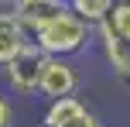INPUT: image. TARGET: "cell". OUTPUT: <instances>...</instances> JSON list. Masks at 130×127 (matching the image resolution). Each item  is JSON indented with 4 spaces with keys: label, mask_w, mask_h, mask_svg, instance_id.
I'll use <instances>...</instances> for the list:
<instances>
[{
    "label": "cell",
    "mask_w": 130,
    "mask_h": 127,
    "mask_svg": "<svg viewBox=\"0 0 130 127\" xmlns=\"http://www.w3.org/2000/svg\"><path fill=\"white\" fill-rule=\"evenodd\" d=\"M89 34H92V24L69 7L58 17H52L41 27H34L31 38H34V45H38L41 52H48V55H75V52L86 48Z\"/></svg>",
    "instance_id": "obj_1"
},
{
    "label": "cell",
    "mask_w": 130,
    "mask_h": 127,
    "mask_svg": "<svg viewBox=\"0 0 130 127\" xmlns=\"http://www.w3.org/2000/svg\"><path fill=\"white\" fill-rule=\"evenodd\" d=\"M45 59H48V52H41L34 41H27V45L4 65V76H7V82H10L14 93H38Z\"/></svg>",
    "instance_id": "obj_2"
},
{
    "label": "cell",
    "mask_w": 130,
    "mask_h": 127,
    "mask_svg": "<svg viewBox=\"0 0 130 127\" xmlns=\"http://www.w3.org/2000/svg\"><path fill=\"white\" fill-rule=\"evenodd\" d=\"M75 89H79V76H75V69L65 62V55H48L45 69H41L38 93L48 96V100H58V96H72Z\"/></svg>",
    "instance_id": "obj_3"
},
{
    "label": "cell",
    "mask_w": 130,
    "mask_h": 127,
    "mask_svg": "<svg viewBox=\"0 0 130 127\" xmlns=\"http://www.w3.org/2000/svg\"><path fill=\"white\" fill-rule=\"evenodd\" d=\"M45 127H103V124H99L96 117L89 114V107L72 93V96H58V100L48 103Z\"/></svg>",
    "instance_id": "obj_4"
},
{
    "label": "cell",
    "mask_w": 130,
    "mask_h": 127,
    "mask_svg": "<svg viewBox=\"0 0 130 127\" xmlns=\"http://www.w3.org/2000/svg\"><path fill=\"white\" fill-rule=\"evenodd\" d=\"M27 41H31V27H27L24 21L10 10V7L0 10V69L17 55Z\"/></svg>",
    "instance_id": "obj_5"
},
{
    "label": "cell",
    "mask_w": 130,
    "mask_h": 127,
    "mask_svg": "<svg viewBox=\"0 0 130 127\" xmlns=\"http://www.w3.org/2000/svg\"><path fill=\"white\" fill-rule=\"evenodd\" d=\"M10 10L17 14V17L31 27V34H34V27H41L45 21H52V17H58L62 10H69V0H14Z\"/></svg>",
    "instance_id": "obj_6"
},
{
    "label": "cell",
    "mask_w": 130,
    "mask_h": 127,
    "mask_svg": "<svg viewBox=\"0 0 130 127\" xmlns=\"http://www.w3.org/2000/svg\"><path fill=\"white\" fill-rule=\"evenodd\" d=\"M99 38H103V55L110 62V69L123 82H130V38H120V34H110V31H99Z\"/></svg>",
    "instance_id": "obj_7"
},
{
    "label": "cell",
    "mask_w": 130,
    "mask_h": 127,
    "mask_svg": "<svg viewBox=\"0 0 130 127\" xmlns=\"http://www.w3.org/2000/svg\"><path fill=\"white\" fill-rule=\"evenodd\" d=\"M96 27L99 31H110V34H120V38H130V4L127 0H117V4L110 7V14H106Z\"/></svg>",
    "instance_id": "obj_8"
},
{
    "label": "cell",
    "mask_w": 130,
    "mask_h": 127,
    "mask_svg": "<svg viewBox=\"0 0 130 127\" xmlns=\"http://www.w3.org/2000/svg\"><path fill=\"white\" fill-rule=\"evenodd\" d=\"M113 4H117V0H69V7L79 14V17H86L92 27H96L99 21L110 14V7H113Z\"/></svg>",
    "instance_id": "obj_9"
},
{
    "label": "cell",
    "mask_w": 130,
    "mask_h": 127,
    "mask_svg": "<svg viewBox=\"0 0 130 127\" xmlns=\"http://www.w3.org/2000/svg\"><path fill=\"white\" fill-rule=\"evenodd\" d=\"M10 124H14V110L7 103V96L0 93V127H10Z\"/></svg>",
    "instance_id": "obj_10"
},
{
    "label": "cell",
    "mask_w": 130,
    "mask_h": 127,
    "mask_svg": "<svg viewBox=\"0 0 130 127\" xmlns=\"http://www.w3.org/2000/svg\"><path fill=\"white\" fill-rule=\"evenodd\" d=\"M0 4H4V7H10V4H14V0H0Z\"/></svg>",
    "instance_id": "obj_11"
},
{
    "label": "cell",
    "mask_w": 130,
    "mask_h": 127,
    "mask_svg": "<svg viewBox=\"0 0 130 127\" xmlns=\"http://www.w3.org/2000/svg\"><path fill=\"white\" fill-rule=\"evenodd\" d=\"M127 4H130V0H127Z\"/></svg>",
    "instance_id": "obj_12"
}]
</instances>
